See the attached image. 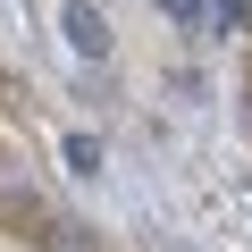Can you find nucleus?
<instances>
[{"label": "nucleus", "instance_id": "3", "mask_svg": "<svg viewBox=\"0 0 252 252\" xmlns=\"http://www.w3.org/2000/svg\"><path fill=\"white\" fill-rule=\"evenodd\" d=\"M168 17H210V0H160Z\"/></svg>", "mask_w": 252, "mask_h": 252}, {"label": "nucleus", "instance_id": "1", "mask_svg": "<svg viewBox=\"0 0 252 252\" xmlns=\"http://www.w3.org/2000/svg\"><path fill=\"white\" fill-rule=\"evenodd\" d=\"M59 34H67L76 59H109V17L93 9V0H67V9H59Z\"/></svg>", "mask_w": 252, "mask_h": 252}, {"label": "nucleus", "instance_id": "2", "mask_svg": "<svg viewBox=\"0 0 252 252\" xmlns=\"http://www.w3.org/2000/svg\"><path fill=\"white\" fill-rule=\"evenodd\" d=\"M67 168L93 177V168H101V143H93V135H67Z\"/></svg>", "mask_w": 252, "mask_h": 252}]
</instances>
